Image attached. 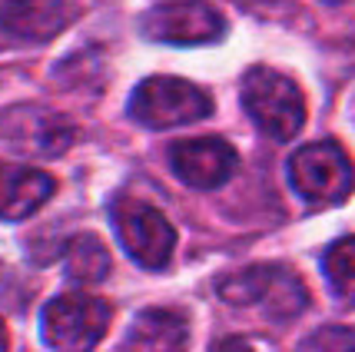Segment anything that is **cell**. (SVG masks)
I'll list each match as a JSON object with an SVG mask.
<instances>
[{
  "instance_id": "4",
  "label": "cell",
  "mask_w": 355,
  "mask_h": 352,
  "mask_svg": "<svg viewBox=\"0 0 355 352\" xmlns=\"http://www.w3.org/2000/svg\"><path fill=\"white\" fill-rule=\"evenodd\" d=\"M110 223L126 256L143 269H166L176 249V230L153 203L120 196L110 203Z\"/></svg>"
},
{
  "instance_id": "9",
  "label": "cell",
  "mask_w": 355,
  "mask_h": 352,
  "mask_svg": "<svg viewBox=\"0 0 355 352\" xmlns=\"http://www.w3.org/2000/svg\"><path fill=\"white\" fill-rule=\"evenodd\" d=\"M170 167L189 190H216L236 169V150L223 137H193L170 146Z\"/></svg>"
},
{
  "instance_id": "5",
  "label": "cell",
  "mask_w": 355,
  "mask_h": 352,
  "mask_svg": "<svg viewBox=\"0 0 355 352\" xmlns=\"http://www.w3.org/2000/svg\"><path fill=\"white\" fill-rule=\"evenodd\" d=\"M126 113L150 130H170V126H186V123L206 120L213 113V97L180 77H146L139 83Z\"/></svg>"
},
{
  "instance_id": "8",
  "label": "cell",
  "mask_w": 355,
  "mask_h": 352,
  "mask_svg": "<svg viewBox=\"0 0 355 352\" xmlns=\"http://www.w3.org/2000/svg\"><path fill=\"white\" fill-rule=\"evenodd\" d=\"M0 140H7L20 153L57 156L73 143V123L46 107H10L0 113Z\"/></svg>"
},
{
  "instance_id": "17",
  "label": "cell",
  "mask_w": 355,
  "mask_h": 352,
  "mask_svg": "<svg viewBox=\"0 0 355 352\" xmlns=\"http://www.w3.org/2000/svg\"><path fill=\"white\" fill-rule=\"evenodd\" d=\"M0 352H7V326L0 322Z\"/></svg>"
},
{
  "instance_id": "2",
  "label": "cell",
  "mask_w": 355,
  "mask_h": 352,
  "mask_svg": "<svg viewBox=\"0 0 355 352\" xmlns=\"http://www.w3.org/2000/svg\"><path fill=\"white\" fill-rule=\"evenodd\" d=\"M239 97H243L249 120L269 140L286 143L306 123V97L299 90V83L272 67H252L243 77Z\"/></svg>"
},
{
  "instance_id": "3",
  "label": "cell",
  "mask_w": 355,
  "mask_h": 352,
  "mask_svg": "<svg viewBox=\"0 0 355 352\" xmlns=\"http://www.w3.org/2000/svg\"><path fill=\"white\" fill-rule=\"evenodd\" d=\"M113 309L90 292H60L44 306L40 336L53 352H93L107 336Z\"/></svg>"
},
{
  "instance_id": "10",
  "label": "cell",
  "mask_w": 355,
  "mask_h": 352,
  "mask_svg": "<svg viewBox=\"0 0 355 352\" xmlns=\"http://www.w3.org/2000/svg\"><path fill=\"white\" fill-rule=\"evenodd\" d=\"M77 3L70 0H3L0 31L20 44H46L77 20Z\"/></svg>"
},
{
  "instance_id": "13",
  "label": "cell",
  "mask_w": 355,
  "mask_h": 352,
  "mask_svg": "<svg viewBox=\"0 0 355 352\" xmlns=\"http://www.w3.org/2000/svg\"><path fill=\"white\" fill-rule=\"evenodd\" d=\"M60 256H63V273L70 276V279H77V283H103L110 276V266H113L110 249L93 233L70 236L63 243Z\"/></svg>"
},
{
  "instance_id": "15",
  "label": "cell",
  "mask_w": 355,
  "mask_h": 352,
  "mask_svg": "<svg viewBox=\"0 0 355 352\" xmlns=\"http://www.w3.org/2000/svg\"><path fill=\"white\" fill-rule=\"evenodd\" d=\"M299 352H352V326H322L299 346Z\"/></svg>"
},
{
  "instance_id": "1",
  "label": "cell",
  "mask_w": 355,
  "mask_h": 352,
  "mask_svg": "<svg viewBox=\"0 0 355 352\" xmlns=\"http://www.w3.org/2000/svg\"><path fill=\"white\" fill-rule=\"evenodd\" d=\"M219 299L236 309H259L272 322H293L309 306V290L289 266L259 262L219 283Z\"/></svg>"
},
{
  "instance_id": "6",
  "label": "cell",
  "mask_w": 355,
  "mask_h": 352,
  "mask_svg": "<svg viewBox=\"0 0 355 352\" xmlns=\"http://www.w3.org/2000/svg\"><path fill=\"white\" fill-rule=\"evenodd\" d=\"M289 186L306 203H342L352 190V163L339 143L319 140L289 156Z\"/></svg>"
},
{
  "instance_id": "7",
  "label": "cell",
  "mask_w": 355,
  "mask_h": 352,
  "mask_svg": "<svg viewBox=\"0 0 355 352\" xmlns=\"http://www.w3.org/2000/svg\"><path fill=\"white\" fill-rule=\"evenodd\" d=\"M143 37L153 44L173 47L216 44L226 37V17L213 3H202V0L166 3V7H156L143 17Z\"/></svg>"
},
{
  "instance_id": "11",
  "label": "cell",
  "mask_w": 355,
  "mask_h": 352,
  "mask_svg": "<svg viewBox=\"0 0 355 352\" xmlns=\"http://www.w3.org/2000/svg\"><path fill=\"white\" fill-rule=\"evenodd\" d=\"M57 193V180L46 169L27 163H0V219L14 223L33 216Z\"/></svg>"
},
{
  "instance_id": "16",
  "label": "cell",
  "mask_w": 355,
  "mask_h": 352,
  "mask_svg": "<svg viewBox=\"0 0 355 352\" xmlns=\"http://www.w3.org/2000/svg\"><path fill=\"white\" fill-rule=\"evenodd\" d=\"M209 352H256V349H252V342L243 339V336H223V339L213 342V349Z\"/></svg>"
},
{
  "instance_id": "18",
  "label": "cell",
  "mask_w": 355,
  "mask_h": 352,
  "mask_svg": "<svg viewBox=\"0 0 355 352\" xmlns=\"http://www.w3.org/2000/svg\"><path fill=\"white\" fill-rule=\"evenodd\" d=\"M322 3H332V7H336V3H345V0H322Z\"/></svg>"
},
{
  "instance_id": "14",
  "label": "cell",
  "mask_w": 355,
  "mask_h": 352,
  "mask_svg": "<svg viewBox=\"0 0 355 352\" xmlns=\"http://www.w3.org/2000/svg\"><path fill=\"white\" fill-rule=\"evenodd\" d=\"M355 243L352 236H342L339 243H332L322 256V273L329 279V286L336 296L342 299H352V286H355Z\"/></svg>"
},
{
  "instance_id": "12",
  "label": "cell",
  "mask_w": 355,
  "mask_h": 352,
  "mask_svg": "<svg viewBox=\"0 0 355 352\" xmlns=\"http://www.w3.org/2000/svg\"><path fill=\"white\" fill-rule=\"evenodd\" d=\"M186 346H189V322L183 312L150 306L130 322L120 352H186Z\"/></svg>"
}]
</instances>
